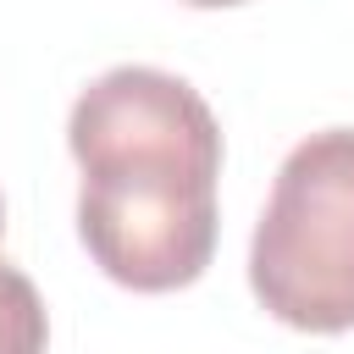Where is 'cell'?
Returning <instances> with one entry per match:
<instances>
[{
	"label": "cell",
	"mask_w": 354,
	"mask_h": 354,
	"mask_svg": "<svg viewBox=\"0 0 354 354\" xmlns=\"http://www.w3.org/2000/svg\"><path fill=\"white\" fill-rule=\"evenodd\" d=\"M66 144L83 171L100 166H188L221 177V127L194 83L160 66L100 72L66 116Z\"/></svg>",
	"instance_id": "cell-3"
},
{
	"label": "cell",
	"mask_w": 354,
	"mask_h": 354,
	"mask_svg": "<svg viewBox=\"0 0 354 354\" xmlns=\"http://www.w3.org/2000/svg\"><path fill=\"white\" fill-rule=\"evenodd\" d=\"M249 288L282 326H354V127H321L277 166L249 238Z\"/></svg>",
	"instance_id": "cell-1"
},
{
	"label": "cell",
	"mask_w": 354,
	"mask_h": 354,
	"mask_svg": "<svg viewBox=\"0 0 354 354\" xmlns=\"http://www.w3.org/2000/svg\"><path fill=\"white\" fill-rule=\"evenodd\" d=\"M0 232H6V205H0Z\"/></svg>",
	"instance_id": "cell-6"
},
{
	"label": "cell",
	"mask_w": 354,
	"mask_h": 354,
	"mask_svg": "<svg viewBox=\"0 0 354 354\" xmlns=\"http://www.w3.org/2000/svg\"><path fill=\"white\" fill-rule=\"evenodd\" d=\"M94 266L138 293L188 288L216 254V177L188 166H100L77 188Z\"/></svg>",
	"instance_id": "cell-2"
},
{
	"label": "cell",
	"mask_w": 354,
	"mask_h": 354,
	"mask_svg": "<svg viewBox=\"0 0 354 354\" xmlns=\"http://www.w3.org/2000/svg\"><path fill=\"white\" fill-rule=\"evenodd\" d=\"M183 6H243V0H183Z\"/></svg>",
	"instance_id": "cell-5"
},
{
	"label": "cell",
	"mask_w": 354,
	"mask_h": 354,
	"mask_svg": "<svg viewBox=\"0 0 354 354\" xmlns=\"http://www.w3.org/2000/svg\"><path fill=\"white\" fill-rule=\"evenodd\" d=\"M50 343V315L39 288L0 260V354H44Z\"/></svg>",
	"instance_id": "cell-4"
}]
</instances>
